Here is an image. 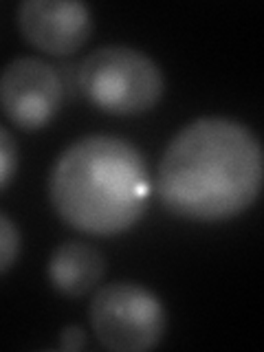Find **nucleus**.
Wrapping results in <instances>:
<instances>
[{
  "instance_id": "f257e3e1",
  "label": "nucleus",
  "mask_w": 264,
  "mask_h": 352,
  "mask_svg": "<svg viewBox=\"0 0 264 352\" xmlns=\"http://www.w3.org/2000/svg\"><path fill=\"white\" fill-rule=\"evenodd\" d=\"M264 154L247 124L229 117H198L163 150L157 176L168 212L198 223L240 216L262 190Z\"/></svg>"
},
{
  "instance_id": "f03ea898",
  "label": "nucleus",
  "mask_w": 264,
  "mask_h": 352,
  "mask_svg": "<svg viewBox=\"0 0 264 352\" xmlns=\"http://www.w3.org/2000/svg\"><path fill=\"white\" fill-rule=\"evenodd\" d=\"M150 176L143 152L115 135L73 141L49 176L51 205L66 225L88 236H117L146 212Z\"/></svg>"
},
{
  "instance_id": "7ed1b4c3",
  "label": "nucleus",
  "mask_w": 264,
  "mask_h": 352,
  "mask_svg": "<svg viewBox=\"0 0 264 352\" xmlns=\"http://www.w3.org/2000/svg\"><path fill=\"white\" fill-rule=\"evenodd\" d=\"M77 86L95 108L128 117L148 113L161 102L165 77L148 53L124 44H108L82 60Z\"/></svg>"
},
{
  "instance_id": "20e7f679",
  "label": "nucleus",
  "mask_w": 264,
  "mask_h": 352,
  "mask_svg": "<svg viewBox=\"0 0 264 352\" xmlns=\"http://www.w3.org/2000/svg\"><path fill=\"white\" fill-rule=\"evenodd\" d=\"M88 319L99 344L115 352L150 350L168 328L159 295L128 280L102 286L88 306Z\"/></svg>"
},
{
  "instance_id": "39448f33",
  "label": "nucleus",
  "mask_w": 264,
  "mask_h": 352,
  "mask_svg": "<svg viewBox=\"0 0 264 352\" xmlns=\"http://www.w3.org/2000/svg\"><path fill=\"white\" fill-rule=\"evenodd\" d=\"M64 102L60 73L33 55L11 60L0 71V110L22 130L49 126Z\"/></svg>"
},
{
  "instance_id": "423d86ee",
  "label": "nucleus",
  "mask_w": 264,
  "mask_h": 352,
  "mask_svg": "<svg viewBox=\"0 0 264 352\" xmlns=\"http://www.w3.org/2000/svg\"><path fill=\"white\" fill-rule=\"evenodd\" d=\"M18 27L29 44L51 55L80 51L93 33V14L80 0H25Z\"/></svg>"
},
{
  "instance_id": "0eeeda50",
  "label": "nucleus",
  "mask_w": 264,
  "mask_h": 352,
  "mask_svg": "<svg viewBox=\"0 0 264 352\" xmlns=\"http://www.w3.org/2000/svg\"><path fill=\"white\" fill-rule=\"evenodd\" d=\"M49 282L66 297H82L102 282L106 258L97 247L82 240H69L51 253Z\"/></svg>"
},
{
  "instance_id": "6e6552de",
  "label": "nucleus",
  "mask_w": 264,
  "mask_h": 352,
  "mask_svg": "<svg viewBox=\"0 0 264 352\" xmlns=\"http://www.w3.org/2000/svg\"><path fill=\"white\" fill-rule=\"evenodd\" d=\"M22 236L18 225L5 212H0V273L9 271L20 256Z\"/></svg>"
},
{
  "instance_id": "1a4fd4ad",
  "label": "nucleus",
  "mask_w": 264,
  "mask_h": 352,
  "mask_svg": "<svg viewBox=\"0 0 264 352\" xmlns=\"http://www.w3.org/2000/svg\"><path fill=\"white\" fill-rule=\"evenodd\" d=\"M18 159H20V152H18V143L14 135L0 124V190H5L11 183V179L16 176Z\"/></svg>"
},
{
  "instance_id": "9d476101",
  "label": "nucleus",
  "mask_w": 264,
  "mask_h": 352,
  "mask_svg": "<svg viewBox=\"0 0 264 352\" xmlns=\"http://www.w3.org/2000/svg\"><path fill=\"white\" fill-rule=\"evenodd\" d=\"M86 346V335L82 326H64L60 333V348L62 350H82Z\"/></svg>"
}]
</instances>
